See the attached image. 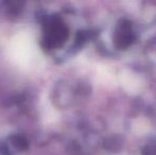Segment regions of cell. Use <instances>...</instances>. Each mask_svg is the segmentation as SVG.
<instances>
[{"label": "cell", "instance_id": "2", "mask_svg": "<svg viewBox=\"0 0 156 155\" xmlns=\"http://www.w3.org/2000/svg\"><path fill=\"white\" fill-rule=\"evenodd\" d=\"M41 107H43V116L45 121L47 123L53 122L56 117V113L54 112L53 107L48 103V101H44V104L41 105Z\"/></svg>", "mask_w": 156, "mask_h": 155}, {"label": "cell", "instance_id": "1", "mask_svg": "<svg viewBox=\"0 0 156 155\" xmlns=\"http://www.w3.org/2000/svg\"><path fill=\"white\" fill-rule=\"evenodd\" d=\"M12 61L25 70H35L41 68L44 58L35 44L27 36H18L13 41L10 47Z\"/></svg>", "mask_w": 156, "mask_h": 155}]
</instances>
